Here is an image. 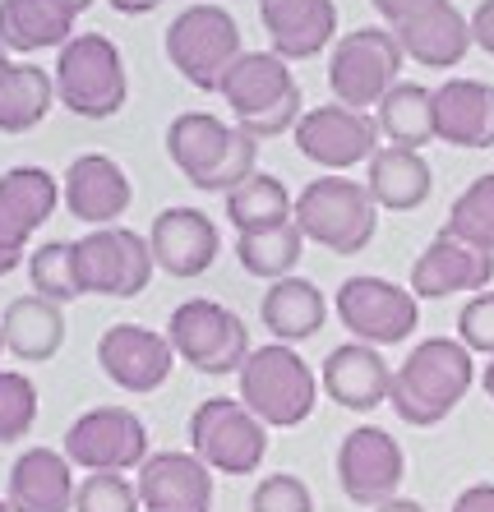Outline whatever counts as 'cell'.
I'll return each instance as SVG.
<instances>
[{"label": "cell", "instance_id": "1", "mask_svg": "<svg viewBox=\"0 0 494 512\" xmlns=\"http://www.w3.org/2000/svg\"><path fill=\"white\" fill-rule=\"evenodd\" d=\"M476 383V360L458 337H425L421 346H411V356L393 370V393L388 406L398 411L402 425L430 429L444 425L458 402Z\"/></svg>", "mask_w": 494, "mask_h": 512}, {"label": "cell", "instance_id": "2", "mask_svg": "<svg viewBox=\"0 0 494 512\" xmlns=\"http://www.w3.org/2000/svg\"><path fill=\"white\" fill-rule=\"evenodd\" d=\"M167 157L204 194H231L259 171V139L213 111H181L167 125Z\"/></svg>", "mask_w": 494, "mask_h": 512}, {"label": "cell", "instance_id": "3", "mask_svg": "<svg viewBox=\"0 0 494 512\" xmlns=\"http://www.w3.org/2000/svg\"><path fill=\"white\" fill-rule=\"evenodd\" d=\"M222 97L231 107V125L250 130L259 143L296 130L305 116L301 84L278 51H245L222 79Z\"/></svg>", "mask_w": 494, "mask_h": 512}, {"label": "cell", "instance_id": "4", "mask_svg": "<svg viewBox=\"0 0 494 512\" xmlns=\"http://www.w3.org/2000/svg\"><path fill=\"white\" fill-rule=\"evenodd\" d=\"M130 97L121 47L102 33H74L56 51V102L79 120H111Z\"/></svg>", "mask_w": 494, "mask_h": 512}, {"label": "cell", "instance_id": "5", "mask_svg": "<svg viewBox=\"0 0 494 512\" xmlns=\"http://www.w3.org/2000/svg\"><path fill=\"white\" fill-rule=\"evenodd\" d=\"M162 51H167L171 70L181 74L199 93H222V79L236 60L245 56L241 47V24L236 14L222 5H190L167 24L162 33Z\"/></svg>", "mask_w": 494, "mask_h": 512}, {"label": "cell", "instance_id": "6", "mask_svg": "<svg viewBox=\"0 0 494 512\" xmlns=\"http://www.w3.org/2000/svg\"><path fill=\"white\" fill-rule=\"evenodd\" d=\"M324 383L314 379V370L296 356V346L268 342L254 346L250 360L241 365V402L268 429H296L314 416Z\"/></svg>", "mask_w": 494, "mask_h": 512}, {"label": "cell", "instance_id": "7", "mask_svg": "<svg viewBox=\"0 0 494 512\" xmlns=\"http://www.w3.org/2000/svg\"><path fill=\"white\" fill-rule=\"evenodd\" d=\"M296 227L328 254H361L379 231V203L370 199L365 180L319 176L296 194Z\"/></svg>", "mask_w": 494, "mask_h": 512}, {"label": "cell", "instance_id": "8", "mask_svg": "<svg viewBox=\"0 0 494 512\" xmlns=\"http://www.w3.org/2000/svg\"><path fill=\"white\" fill-rule=\"evenodd\" d=\"M407 65L398 33L393 28H351L333 42L328 56V88L342 107L351 111H374L393 88L402 84L398 74Z\"/></svg>", "mask_w": 494, "mask_h": 512}, {"label": "cell", "instance_id": "9", "mask_svg": "<svg viewBox=\"0 0 494 512\" xmlns=\"http://www.w3.org/2000/svg\"><path fill=\"white\" fill-rule=\"evenodd\" d=\"M190 453L222 476H254L268 457V425L241 397H208L190 416Z\"/></svg>", "mask_w": 494, "mask_h": 512}, {"label": "cell", "instance_id": "10", "mask_svg": "<svg viewBox=\"0 0 494 512\" xmlns=\"http://www.w3.org/2000/svg\"><path fill=\"white\" fill-rule=\"evenodd\" d=\"M167 337L176 346V360L194 365L208 379L222 374H241V365L250 360V328L236 310L217 305V300H185L176 305L167 319Z\"/></svg>", "mask_w": 494, "mask_h": 512}, {"label": "cell", "instance_id": "11", "mask_svg": "<svg viewBox=\"0 0 494 512\" xmlns=\"http://www.w3.org/2000/svg\"><path fill=\"white\" fill-rule=\"evenodd\" d=\"M153 245L130 227H93L74 240V277L84 296H116L134 300L153 282Z\"/></svg>", "mask_w": 494, "mask_h": 512}, {"label": "cell", "instance_id": "12", "mask_svg": "<svg viewBox=\"0 0 494 512\" xmlns=\"http://www.w3.org/2000/svg\"><path fill=\"white\" fill-rule=\"evenodd\" d=\"M342 328L351 333V342L365 346H398L421 328V300L411 286H398L388 277L356 273L338 286L333 300Z\"/></svg>", "mask_w": 494, "mask_h": 512}, {"label": "cell", "instance_id": "13", "mask_svg": "<svg viewBox=\"0 0 494 512\" xmlns=\"http://www.w3.org/2000/svg\"><path fill=\"white\" fill-rule=\"evenodd\" d=\"M291 139H296L305 162L324 167L328 176L361 167V162H370V157L384 148L370 111H351V107H342V102H333V107H310L296 120Z\"/></svg>", "mask_w": 494, "mask_h": 512}, {"label": "cell", "instance_id": "14", "mask_svg": "<svg viewBox=\"0 0 494 512\" xmlns=\"http://www.w3.org/2000/svg\"><path fill=\"white\" fill-rule=\"evenodd\" d=\"M65 457L84 471H134L148 462V425L130 406H93L65 429Z\"/></svg>", "mask_w": 494, "mask_h": 512}, {"label": "cell", "instance_id": "15", "mask_svg": "<svg viewBox=\"0 0 494 512\" xmlns=\"http://www.w3.org/2000/svg\"><path fill=\"white\" fill-rule=\"evenodd\" d=\"M56 203L65 194L47 167H10L0 176V277L24 263L28 240L56 217Z\"/></svg>", "mask_w": 494, "mask_h": 512}, {"label": "cell", "instance_id": "16", "mask_svg": "<svg viewBox=\"0 0 494 512\" xmlns=\"http://www.w3.org/2000/svg\"><path fill=\"white\" fill-rule=\"evenodd\" d=\"M402 480H407V453L388 429L361 425L338 443V485L351 503L379 508V503L398 499Z\"/></svg>", "mask_w": 494, "mask_h": 512}, {"label": "cell", "instance_id": "17", "mask_svg": "<svg viewBox=\"0 0 494 512\" xmlns=\"http://www.w3.org/2000/svg\"><path fill=\"white\" fill-rule=\"evenodd\" d=\"M97 365L125 393H157L176 370V346L144 323H111L97 337Z\"/></svg>", "mask_w": 494, "mask_h": 512}, {"label": "cell", "instance_id": "18", "mask_svg": "<svg viewBox=\"0 0 494 512\" xmlns=\"http://www.w3.org/2000/svg\"><path fill=\"white\" fill-rule=\"evenodd\" d=\"M61 194L70 217L88 222V227H116L134 203V185L125 167L107 153H84L74 157L61 176Z\"/></svg>", "mask_w": 494, "mask_h": 512}, {"label": "cell", "instance_id": "19", "mask_svg": "<svg viewBox=\"0 0 494 512\" xmlns=\"http://www.w3.org/2000/svg\"><path fill=\"white\" fill-rule=\"evenodd\" d=\"M490 282H494V254L476 250V245H462L448 231H439L416 254L407 286L416 291V300H448V296H458V291H471V296L490 291Z\"/></svg>", "mask_w": 494, "mask_h": 512}, {"label": "cell", "instance_id": "20", "mask_svg": "<svg viewBox=\"0 0 494 512\" xmlns=\"http://www.w3.org/2000/svg\"><path fill=\"white\" fill-rule=\"evenodd\" d=\"M148 245H153L157 268L167 277H181V282L208 273L222 254V236H217L213 217L199 213V208H162L153 217Z\"/></svg>", "mask_w": 494, "mask_h": 512}, {"label": "cell", "instance_id": "21", "mask_svg": "<svg viewBox=\"0 0 494 512\" xmlns=\"http://www.w3.org/2000/svg\"><path fill=\"white\" fill-rule=\"evenodd\" d=\"M134 485L144 512H213V471L194 453H153Z\"/></svg>", "mask_w": 494, "mask_h": 512}, {"label": "cell", "instance_id": "22", "mask_svg": "<svg viewBox=\"0 0 494 512\" xmlns=\"http://www.w3.org/2000/svg\"><path fill=\"white\" fill-rule=\"evenodd\" d=\"M259 24L268 33V51L282 60H314L338 37V5L333 0H264Z\"/></svg>", "mask_w": 494, "mask_h": 512}, {"label": "cell", "instance_id": "23", "mask_svg": "<svg viewBox=\"0 0 494 512\" xmlns=\"http://www.w3.org/2000/svg\"><path fill=\"white\" fill-rule=\"evenodd\" d=\"M319 383H324V393L342 411H374V406H384L388 393H393V370L379 356V346L342 342L324 356Z\"/></svg>", "mask_w": 494, "mask_h": 512}, {"label": "cell", "instance_id": "24", "mask_svg": "<svg viewBox=\"0 0 494 512\" xmlns=\"http://www.w3.org/2000/svg\"><path fill=\"white\" fill-rule=\"evenodd\" d=\"M434 139L453 148H494V84L444 79L434 88Z\"/></svg>", "mask_w": 494, "mask_h": 512}, {"label": "cell", "instance_id": "25", "mask_svg": "<svg viewBox=\"0 0 494 512\" xmlns=\"http://www.w3.org/2000/svg\"><path fill=\"white\" fill-rule=\"evenodd\" d=\"M407 51V60L425 65V70H458L467 51L476 47L471 42V19L453 5V0H434L425 14H416L411 24L393 28Z\"/></svg>", "mask_w": 494, "mask_h": 512}, {"label": "cell", "instance_id": "26", "mask_svg": "<svg viewBox=\"0 0 494 512\" xmlns=\"http://www.w3.org/2000/svg\"><path fill=\"white\" fill-rule=\"evenodd\" d=\"M74 462L51 448H28L10 466V489L5 503L14 512H74Z\"/></svg>", "mask_w": 494, "mask_h": 512}, {"label": "cell", "instance_id": "27", "mask_svg": "<svg viewBox=\"0 0 494 512\" xmlns=\"http://www.w3.org/2000/svg\"><path fill=\"white\" fill-rule=\"evenodd\" d=\"M0 328H5V351H10L14 360L42 365V360H51L65 346V305L28 291V296L5 305Z\"/></svg>", "mask_w": 494, "mask_h": 512}, {"label": "cell", "instance_id": "28", "mask_svg": "<svg viewBox=\"0 0 494 512\" xmlns=\"http://www.w3.org/2000/svg\"><path fill=\"white\" fill-rule=\"evenodd\" d=\"M365 190L379 203V213H416L434 190V171L416 148H393V143H384V148L370 157Z\"/></svg>", "mask_w": 494, "mask_h": 512}, {"label": "cell", "instance_id": "29", "mask_svg": "<svg viewBox=\"0 0 494 512\" xmlns=\"http://www.w3.org/2000/svg\"><path fill=\"white\" fill-rule=\"evenodd\" d=\"M74 19L61 0H0V42L10 56L61 51L74 37Z\"/></svg>", "mask_w": 494, "mask_h": 512}, {"label": "cell", "instance_id": "30", "mask_svg": "<svg viewBox=\"0 0 494 512\" xmlns=\"http://www.w3.org/2000/svg\"><path fill=\"white\" fill-rule=\"evenodd\" d=\"M259 319L273 333V342H310L328 319V300L324 291L305 277H282V282H268L264 300H259Z\"/></svg>", "mask_w": 494, "mask_h": 512}, {"label": "cell", "instance_id": "31", "mask_svg": "<svg viewBox=\"0 0 494 512\" xmlns=\"http://www.w3.org/2000/svg\"><path fill=\"white\" fill-rule=\"evenodd\" d=\"M56 107V74L42 65H19L0 74V134L37 130L47 111Z\"/></svg>", "mask_w": 494, "mask_h": 512}, {"label": "cell", "instance_id": "32", "mask_svg": "<svg viewBox=\"0 0 494 512\" xmlns=\"http://www.w3.org/2000/svg\"><path fill=\"white\" fill-rule=\"evenodd\" d=\"M370 116H374V125H379V139L384 143H393V148H416V153H421L425 143H434V88L402 79Z\"/></svg>", "mask_w": 494, "mask_h": 512}, {"label": "cell", "instance_id": "33", "mask_svg": "<svg viewBox=\"0 0 494 512\" xmlns=\"http://www.w3.org/2000/svg\"><path fill=\"white\" fill-rule=\"evenodd\" d=\"M296 217V199L291 190L282 185L278 176L268 171H254L245 185L227 194V222L236 227V236H250V231H273L282 222Z\"/></svg>", "mask_w": 494, "mask_h": 512}, {"label": "cell", "instance_id": "34", "mask_svg": "<svg viewBox=\"0 0 494 512\" xmlns=\"http://www.w3.org/2000/svg\"><path fill=\"white\" fill-rule=\"evenodd\" d=\"M305 254V231L296 227V217L282 222L273 231H250V236H236V259L250 277H264V282H282L291 277V268L301 263Z\"/></svg>", "mask_w": 494, "mask_h": 512}, {"label": "cell", "instance_id": "35", "mask_svg": "<svg viewBox=\"0 0 494 512\" xmlns=\"http://www.w3.org/2000/svg\"><path fill=\"white\" fill-rule=\"evenodd\" d=\"M444 231L453 240H462V245H476V250L494 254V171L476 176L467 190L453 199Z\"/></svg>", "mask_w": 494, "mask_h": 512}, {"label": "cell", "instance_id": "36", "mask_svg": "<svg viewBox=\"0 0 494 512\" xmlns=\"http://www.w3.org/2000/svg\"><path fill=\"white\" fill-rule=\"evenodd\" d=\"M28 282H33L37 296L56 300V305H70L79 300V277H74V240H47L28 254Z\"/></svg>", "mask_w": 494, "mask_h": 512}, {"label": "cell", "instance_id": "37", "mask_svg": "<svg viewBox=\"0 0 494 512\" xmlns=\"http://www.w3.org/2000/svg\"><path fill=\"white\" fill-rule=\"evenodd\" d=\"M74 512H144V503L125 471H88L74 494Z\"/></svg>", "mask_w": 494, "mask_h": 512}, {"label": "cell", "instance_id": "38", "mask_svg": "<svg viewBox=\"0 0 494 512\" xmlns=\"http://www.w3.org/2000/svg\"><path fill=\"white\" fill-rule=\"evenodd\" d=\"M37 420V388L28 374L0 370V443L24 439Z\"/></svg>", "mask_w": 494, "mask_h": 512}, {"label": "cell", "instance_id": "39", "mask_svg": "<svg viewBox=\"0 0 494 512\" xmlns=\"http://www.w3.org/2000/svg\"><path fill=\"white\" fill-rule=\"evenodd\" d=\"M250 512H314V494L301 476H264L250 494Z\"/></svg>", "mask_w": 494, "mask_h": 512}, {"label": "cell", "instance_id": "40", "mask_svg": "<svg viewBox=\"0 0 494 512\" xmlns=\"http://www.w3.org/2000/svg\"><path fill=\"white\" fill-rule=\"evenodd\" d=\"M458 342L471 356H494V291H476L458 310Z\"/></svg>", "mask_w": 494, "mask_h": 512}, {"label": "cell", "instance_id": "41", "mask_svg": "<svg viewBox=\"0 0 494 512\" xmlns=\"http://www.w3.org/2000/svg\"><path fill=\"white\" fill-rule=\"evenodd\" d=\"M374 10H379V19H384L388 28H402V24H411L416 14H425L434 5V0H370Z\"/></svg>", "mask_w": 494, "mask_h": 512}, {"label": "cell", "instance_id": "42", "mask_svg": "<svg viewBox=\"0 0 494 512\" xmlns=\"http://www.w3.org/2000/svg\"><path fill=\"white\" fill-rule=\"evenodd\" d=\"M471 42L494 60V0H481V5L471 10Z\"/></svg>", "mask_w": 494, "mask_h": 512}, {"label": "cell", "instance_id": "43", "mask_svg": "<svg viewBox=\"0 0 494 512\" xmlns=\"http://www.w3.org/2000/svg\"><path fill=\"white\" fill-rule=\"evenodd\" d=\"M453 512H494V485H490V480L467 485L458 499H453Z\"/></svg>", "mask_w": 494, "mask_h": 512}, {"label": "cell", "instance_id": "44", "mask_svg": "<svg viewBox=\"0 0 494 512\" xmlns=\"http://www.w3.org/2000/svg\"><path fill=\"white\" fill-rule=\"evenodd\" d=\"M116 14H153L162 0H107Z\"/></svg>", "mask_w": 494, "mask_h": 512}, {"label": "cell", "instance_id": "45", "mask_svg": "<svg viewBox=\"0 0 494 512\" xmlns=\"http://www.w3.org/2000/svg\"><path fill=\"white\" fill-rule=\"evenodd\" d=\"M374 512H425V508H421V503H416V499H402V494H398V499L379 503V508H374Z\"/></svg>", "mask_w": 494, "mask_h": 512}, {"label": "cell", "instance_id": "46", "mask_svg": "<svg viewBox=\"0 0 494 512\" xmlns=\"http://www.w3.org/2000/svg\"><path fill=\"white\" fill-rule=\"evenodd\" d=\"M481 388L490 393V402H494V356L485 360V370H481Z\"/></svg>", "mask_w": 494, "mask_h": 512}, {"label": "cell", "instance_id": "47", "mask_svg": "<svg viewBox=\"0 0 494 512\" xmlns=\"http://www.w3.org/2000/svg\"><path fill=\"white\" fill-rule=\"evenodd\" d=\"M61 5H65V10H70V14H84V10H93V0H61Z\"/></svg>", "mask_w": 494, "mask_h": 512}, {"label": "cell", "instance_id": "48", "mask_svg": "<svg viewBox=\"0 0 494 512\" xmlns=\"http://www.w3.org/2000/svg\"><path fill=\"white\" fill-rule=\"evenodd\" d=\"M10 65H14V60H10V51H5V42H0V74L10 70Z\"/></svg>", "mask_w": 494, "mask_h": 512}, {"label": "cell", "instance_id": "49", "mask_svg": "<svg viewBox=\"0 0 494 512\" xmlns=\"http://www.w3.org/2000/svg\"><path fill=\"white\" fill-rule=\"evenodd\" d=\"M0 356H5V328H0Z\"/></svg>", "mask_w": 494, "mask_h": 512}, {"label": "cell", "instance_id": "50", "mask_svg": "<svg viewBox=\"0 0 494 512\" xmlns=\"http://www.w3.org/2000/svg\"><path fill=\"white\" fill-rule=\"evenodd\" d=\"M0 512H14V508H10V503H5V499H0Z\"/></svg>", "mask_w": 494, "mask_h": 512}, {"label": "cell", "instance_id": "51", "mask_svg": "<svg viewBox=\"0 0 494 512\" xmlns=\"http://www.w3.org/2000/svg\"><path fill=\"white\" fill-rule=\"evenodd\" d=\"M259 5H264V0H259Z\"/></svg>", "mask_w": 494, "mask_h": 512}]
</instances>
